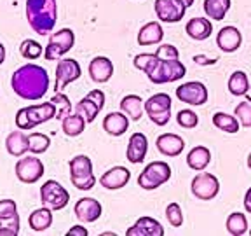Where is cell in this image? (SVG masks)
Returning <instances> with one entry per match:
<instances>
[{
	"label": "cell",
	"instance_id": "19",
	"mask_svg": "<svg viewBox=\"0 0 251 236\" xmlns=\"http://www.w3.org/2000/svg\"><path fill=\"white\" fill-rule=\"evenodd\" d=\"M127 236H164V228L159 220L152 217H140V219L131 226L127 231Z\"/></svg>",
	"mask_w": 251,
	"mask_h": 236
},
{
	"label": "cell",
	"instance_id": "46",
	"mask_svg": "<svg viewBox=\"0 0 251 236\" xmlns=\"http://www.w3.org/2000/svg\"><path fill=\"white\" fill-rule=\"evenodd\" d=\"M89 233H87V229L84 228V226H74V228H70L67 231V236H87Z\"/></svg>",
	"mask_w": 251,
	"mask_h": 236
},
{
	"label": "cell",
	"instance_id": "14",
	"mask_svg": "<svg viewBox=\"0 0 251 236\" xmlns=\"http://www.w3.org/2000/svg\"><path fill=\"white\" fill-rule=\"evenodd\" d=\"M153 11H155L159 21H162V23H178L185 16L187 7L180 0H155Z\"/></svg>",
	"mask_w": 251,
	"mask_h": 236
},
{
	"label": "cell",
	"instance_id": "16",
	"mask_svg": "<svg viewBox=\"0 0 251 236\" xmlns=\"http://www.w3.org/2000/svg\"><path fill=\"white\" fill-rule=\"evenodd\" d=\"M131 180V172L126 166H114V168L106 170L100 177V184L108 191H117L127 185Z\"/></svg>",
	"mask_w": 251,
	"mask_h": 236
},
{
	"label": "cell",
	"instance_id": "18",
	"mask_svg": "<svg viewBox=\"0 0 251 236\" xmlns=\"http://www.w3.org/2000/svg\"><path fill=\"white\" fill-rule=\"evenodd\" d=\"M114 75V63L106 56H96L91 59L89 63V77L93 79V83L103 84L110 81Z\"/></svg>",
	"mask_w": 251,
	"mask_h": 236
},
{
	"label": "cell",
	"instance_id": "23",
	"mask_svg": "<svg viewBox=\"0 0 251 236\" xmlns=\"http://www.w3.org/2000/svg\"><path fill=\"white\" fill-rule=\"evenodd\" d=\"M185 31L187 35L194 40H206L211 37L213 33V25L209 18H192L185 25Z\"/></svg>",
	"mask_w": 251,
	"mask_h": 236
},
{
	"label": "cell",
	"instance_id": "5",
	"mask_svg": "<svg viewBox=\"0 0 251 236\" xmlns=\"http://www.w3.org/2000/svg\"><path fill=\"white\" fill-rule=\"evenodd\" d=\"M70 180L78 191H89L96 184L93 163L87 156H74L70 159Z\"/></svg>",
	"mask_w": 251,
	"mask_h": 236
},
{
	"label": "cell",
	"instance_id": "9",
	"mask_svg": "<svg viewBox=\"0 0 251 236\" xmlns=\"http://www.w3.org/2000/svg\"><path fill=\"white\" fill-rule=\"evenodd\" d=\"M40 201L44 206H49L54 212H59L68 205L70 201V194L59 182L56 180H47L40 187Z\"/></svg>",
	"mask_w": 251,
	"mask_h": 236
},
{
	"label": "cell",
	"instance_id": "12",
	"mask_svg": "<svg viewBox=\"0 0 251 236\" xmlns=\"http://www.w3.org/2000/svg\"><path fill=\"white\" fill-rule=\"evenodd\" d=\"M82 75V68L78 65L77 59L74 58H59L56 65V84L54 93L63 91L68 84L75 83L78 77Z\"/></svg>",
	"mask_w": 251,
	"mask_h": 236
},
{
	"label": "cell",
	"instance_id": "20",
	"mask_svg": "<svg viewBox=\"0 0 251 236\" xmlns=\"http://www.w3.org/2000/svg\"><path fill=\"white\" fill-rule=\"evenodd\" d=\"M147 150H149V140L143 133H133L127 142V149H126V157L127 161L133 165H140L147 157Z\"/></svg>",
	"mask_w": 251,
	"mask_h": 236
},
{
	"label": "cell",
	"instance_id": "10",
	"mask_svg": "<svg viewBox=\"0 0 251 236\" xmlns=\"http://www.w3.org/2000/svg\"><path fill=\"white\" fill-rule=\"evenodd\" d=\"M190 191H192V194L197 198V200L211 201V200H215V198L218 196L220 182H218V178L213 175V173L201 172L192 178Z\"/></svg>",
	"mask_w": 251,
	"mask_h": 236
},
{
	"label": "cell",
	"instance_id": "35",
	"mask_svg": "<svg viewBox=\"0 0 251 236\" xmlns=\"http://www.w3.org/2000/svg\"><path fill=\"white\" fill-rule=\"evenodd\" d=\"M75 110H77L80 116H84V119H86L87 122H93L94 119L98 118L100 112H101V109H100V107L96 105L91 98H87V96H84V98L77 103Z\"/></svg>",
	"mask_w": 251,
	"mask_h": 236
},
{
	"label": "cell",
	"instance_id": "1",
	"mask_svg": "<svg viewBox=\"0 0 251 236\" xmlns=\"http://www.w3.org/2000/svg\"><path fill=\"white\" fill-rule=\"evenodd\" d=\"M11 88L23 100H42L49 91V74L35 63H26L12 74Z\"/></svg>",
	"mask_w": 251,
	"mask_h": 236
},
{
	"label": "cell",
	"instance_id": "44",
	"mask_svg": "<svg viewBox=\"0 0 251 236\" xmlns=\"http://www.w3.org/2000/svg\"><path fill=\"white\" fill-rule=\"evenodd\" d=\"M16 213H18V205L14 200H0V220L9 219Z\"/></svg>",
	"mask_w": 251,
	"mask_h": 236
},
{
	"label": "cell",
	"instance_id": "45",
	"mask_svg": "<svg viewBox=\"0 0 251 236\" xmlns=\"http://www.w3.org/2000/svg\"><path fill=\"white\" fill-rule=\"evenodd\" d=\"M86 96L93 100V102L96 103L100 109H103V107H105V93H103L101 89H91Z\"/></svg>",
	"mask_w": 251,
	"mask_h": 236
},
{
	"label": "cell",
	"instance_id": "36",
	"mask_svg": "<svg viewBox=\"0 0 251 236\" xmlns=\"http://www.w3.org/2000/svg\"><path fill=\"white\" fill-rule=\"evenodd\" d=\"M51 146L49 137L44 133H30L28 135V150L31 154H44Z\"/></svg>",
	"mask_w": 251,
	"mask_h": 236
},
{
	"label": "cell",
	"instance_id": "3",
	"mask_svg": "<svg viewBox=\"0 0 251 236\" xmlns=\"http://www.w3.org/2000/svg\"><path fill=\"white\" fill-rule=\"evenodd\" d=\"M56 118V107L54 103L49 100V102L39 103V105H30L23 107V109L18 110L16 114V128L20 130H31L35 126L42 124V122L51 121Z\"/></svg>",
	"mask_w": 251,
	"mask_h": 236
},
{
	"label": "cell",
	"instance_id": "8",
	"mask_svg": "<svg viewBox=\"0 0 251 236\" xmlns=\"http://www.w3.org/2000/svg\"><path fill=\"white\" fill-rule=\"evenodd\" d=\"M75 44V33L70 28H63L58 30L56 33H51L49 42H47L46 49H44V58L47 61L52 59H59L63 55H67Z\"/></svg>",
	"mask_w": 251,
	"mask_h": 236
},
{
	"label": "cell",
	"instance_id": "37",
	"mask_svg": "<svg viewBox=\"0 0 251 236\" xmlns=\"http://www.w3.org/2000/svg\"><path fill=\"white\" fill-rule=\"evenodd\" d=\"M20 53H21V56H23V58H26V59H37V58H40V56L44 55V49H42V46L37 42V40L26 39V40H23V42H21Z\"/></svg>",
	"mask_w": 251,
	"mask_h": 236
},
{
	"label": "cell",
	"instance_id": "29",
	"mask_svg": "<svg viewBox=\"0 0 251 236\" xmlns=\"http://www.w3.org/2000/svg\"><path fill=\"white\" fill-rule=\"evenodd\" d=\"M232 2L230 0H204V12L209 20L213 21H222L227 16L228 9H230Z\"/></svg>",
	"mask_w": 251,
	"mask_h": 236
},
{
	"label": "cell",
	"instance_id": "15",
	"mask_svg": "<svg viewBox=\"0 0 251 236\" xmlns=\"http://www.w3.org/2000/svg\"><path fill=\"white\" fill-rule=\"evenodd\" d=\"M75 217H77L82 224H91L101 217V203L94 198H80L74 206Z\"/></svg>",
	"mask_w": 251,
	"mask_h": 236
},
{
	"label": "cell",
	"instance_id": "24",
	"mask_svg": "<svg viewBox=\"0 0 251 236\" xmlns=\"http://www.w3.org/2000/svg\"><path fill=\"white\" fill-rule=\"evenodd\" d=\"M129 128V118L124 112H110L103 119V130L112 137H121Z\"/></svg>",
	"mask_w": 251,
	"mask_h": 236
},
{
	"label": "cell",
	"instance_id": "41",
	"mask_svg": "<svg viewBox=\"0 0 251 236\" xmlns=\"http://www.w3.org/2000/svg\"><path fill=\"white\" fill-rule=\"evenodd\" d=\"M166 219L173 228H180L183 226V212H181V206L178 203H169L166 206Z\"/></svg>",
	"mask_w": 251,
	"mask_h": 236
},
{
	"label": "cell",
	"instance_id": "53",
	"mask_svg": "<svg viewBox=\"0 0 251 236\" xmlns=\"http://www.w3.org/2000/svg\"><path fill=\"white\" fill-rule=\"evenodd\" d=\"M250 235H251V229H250Z\"/></svg>",
	"mask_w": 251,
	"mask_h": 236
},
{
	"label": "cell",
	"instance_id": "28",
	"mask_svg": "<svg viewBox=\"0 0 251 236\" xmlns=\"http://www.w3.org/2000/svg\"><path fill=\"white\" fill-rule=\"evenodd\" d=\"M211 163V152H209L208 147L197 146L194 147L187 156V165L188 168L197 170V172H202V170L208 168V165Z\"/></svg>",
	"mask_w": 251,
	"mask_h": 236
},
{
	"label": "cell",
	"instance_id": "11",
	"mask_svg": "<svg viewBox=\"0 0 251 236\" xmlns=\"http://www.w3.org/2000/svg\"><path fill=\"white\" fill-rule=\"evenodd\" d=\"M16 177L23 184H35L42 178L44 172V163L40 161L37 156H23L20 161L16 163Z\"/></svg>",
	"mask_w": 251,
	"mask_h": 236
},
{
	"label": "cell",
	"instance_id": "25",
	"mask_svg": "<svg viewBox=\"0 0 251 236\" xmlns=\"http://www.w3.org/2000/svg\"><path fill=\"white\" fill-rule=\"evenodd\" d=\"M121 110L131 121H140L145 114V102L138 94H126L121 100Z\"/></svg>",
	"mask_w": 251,
	"mask_h": 236
},
{
	"label": "cell",
	"instance_id": "31",
	"mask_svg": "<svg viewBox=\"0 0 251 236\" xmlns=\"http://www.w3.org/2000/svg\"><path fill=\"white\" fill-rule=\"evenodd\" d=\"M213 124L218 130L225 131V133H237L241 130V122L235 116L224 114V112H216L213 116Z\"/></svg>",
	"mask_w": 251,
	"mask_h": 236
},
{
	"label": "cell",
	"instance_id": "6",
	"mask_svg": "<svg viewBox=\"0 0 251 236\" xmlns=\"http://www.w3.org/2000/svg\"><path fill=\"white\" fill-rule=\"evenodd\" d=\"M171 166L164 161H152L145 166V170L138 177V185L145 191H153L161 187L171 178Z\"/></svg>",
	"mask_w": 251,
	"mask_h": 236
},
{
	"label": "cell",
	"instance_id": "2",
	"mask_svg": "<svg viewBox=\"0 0 251 236\" xmlns=\"http://www.w3.org/2000/svg\"><path fill=\"white\" fill-rule=\"evenodd\" d=\"M26 20L37 35H49L58 21V2L26 0Z\"/></svg>",
	"mask_w": 251,
	"mask_h": 236
},
{
	"label": "cell",
	"instance_id": "21",
	"mask_svg": "<svg viewBox=\"0 0 251 236\" xmlns=\"http://www.w3.org/2000/svg\"><path fill=\"white\" fill-rule=\"evenodd\" d=\"M216 44H218L220 51L234 53L243 44V35L235 27H224L216 35Z\"/></svg>",
	"mask_w": 251,
	"mask_h": 236
},
{
	"label": "cell",
	"instance_id": "7",
	"mask_svg": "<svg viewBox=\"0 0 251 236\" xmlns=\"http://www.w3.org/2000/svg\"><path fill=\"white\" fill-rule=\"evenodd\" d=\"M171 96L166 93L152 94L145 102V114L157 126H166L171 119Z\"/></svg>",
	"mask_w": 251,
	"mask_h": 236
},
{
	"label": "cell",
	"instance_id": "30",
	"mask_svg": "<svg viewBox=\"0 0 251 236\" xmlns=\"http://www.w3.org/2000/svg\"><path fill=\"white\" fill-rule=\"evenodd\" d=\"M63 124V133L67 135V137L74 138V137H78L80 133H84L87 126V121L84 119V116L77 114H68L67 118L61 121Z\"/></svg>",
	"mask_w": 251,
	"mask_h": 236
},
{
	"label": "cell",
	"instance_id": "50",
	"mask_svg": "<svg viewBox=\"0 0 251 236\" xmlns=\"http://www.w3.org/2000/svg\"><path fill=\"white\" fill-rule=\"evenodd\" d=\"M180 2H183L185 7H192L194 5V0H180Z\"/></svg>",
	"mask_w": 251,
	"mask_h": 236
},
{
	"label": "cell",
	"instance_id": "26",
	"mask_svg": "<svg viewBox=\"0 0 251 236\" xmlns=\"http://www.w3.org/2000/svg\"><path fill=\"white\" fill-rule=\"evenodd\" d=\"M5 149L11 156L21 157L28 152V135H25V130L11 131L5 138Z\"/></svg>",
	"mask_w": 251,
	"mask_h": 236
},
{
	"label": "cell",
	"instance_id": "52",
	"mask_svg": "<svg viewBox=\"0 0 251 236\" xmlns=\"http://www.w3.org/2000/svg\"><path fill=\"white\" fill-rule=\"evenodd\" d=\"M248 168L251 170V152H250V156H248Z\"/></svg>",
	"mask_w": 251,
	"mask_h": 236
},
{
	"label": "cell",
	"instance_id": "17",
	"mask_svg": "<svg viewBox=\"0 0 251 236\" xmlns=\"http://www.w3.org/2000/svg\"><path fill=\"white\" fill-rule=\"evenodd\" d=\"M155 147L162 156L176 157L183 152L185 140L176 133H164V135H161V137H157Z\"/></svg>",
	"mask_w": 251,
	"mask_h": 236
},
{
	"label": "cell",
	"instance_id": "49",
	"mask_svg": "<svg viewBox=\"0 0 251 236\" xmlns=\"http://www.w3.org/2000/svg\"><path fill=\"white\" fill-rule=\"evenodd\" d=\"M5 61V47H4V44L0 42V65Z\"/></svg>",
	"mask_w": 251,
	"mask_h": 236
},
{
	"label": "cell",
	"instance_id": "48",
	"mask_svg": "<svg viewBox=\"0 0 251 236\" xmlns=\"http://www.w3.org/2000/svg\"><path fill=\"white\" fill-rule=\"evenodd\" d=\"M244 208H246V212L251 213V187L244 194Z\"/></svg>",
	"mask_w": 251,
	"mask_h": 236
},
{
	"label": "cell",
	"instance_id": "33",
	"mask_svg": "<svg viewBox=\"0 0 251 236\" xmlns=\"http://www.w3.org/2000/svg\"><path fill=\"white\" fill-rule=\"evenodd\" d=\"M225 228H227L228 235L232 236H243L248 233V219L244 213L234 212L227 217V222H225Z\"/></svg>",
	"mask_w": 251,
	"mask_h": 236
},
{
	"label": "cell",
	"instance_id": "38",
	"mask_svg": "<svg viewBox=\"0 0 251 236\" xmlns=\"http://www.w3.org/2000/svg\"><path fill=\"white\" fill-rule=\"evenodd\" d=\"M157 55H152V53H141V55H136L133 59V65L138 68V70L145 72L149 74L150 70L153 68V65L157 63Z\"/></svg>",
	"mask_w": 251,
	"mask_h": 236
},
{
	"label": "cell",
	"instance_id": "27",
	"mask_svg": "<svg viewBox=\"0 0 251 236\" xmlns=\"http://www.w3.org/2000/svg\"><path fill=\"white\" fill-rule=\"evenodd\" d=\"M28 224L35 233H42L52 226V210L49 206H42L30 213L28 217Z\"/></svg>",
	"mask_w": 251,
	"mask_h": 236
},
{
	"label": "cell",
	"instance_id": "39",
	"mask_svg": "<svg viewBox=\"0 0 251 236\" xmlns=\"http://www.w3.org/2000/svg\"><path fill=\"white\" fill-rule=\"evenodd\" d=\"M20 235V215L0 220V236H18Z\"/></svg>",
	"mask_w": 251,
	"mask_h": 236
},
{
	"label": "cell",
	"instance_id": "4",
	"mask_svg": "<svg viewBox=\"0 0 251 236\" xmlns=\"http://www.w3.org/2000/svg\"><path fill=\"white\" fill-rule=\"evenodd\" d=\"M187 67L180 59H157L152 70L147 74L150 83L153 84H166V83H176L185 77Z\"/></svg>",
	"mask_w": 251,
	"mask_h": 236
},
{
	"label": "cell",
	"instance_id": "47",
	"mask_svg": "<svg viewBox=\"0 0 251 236\" xmlns=\"http://www.w3.org/2000/svg\"><path fill=\"white\" fill-rule=\"evenodd\" d=\"M194 61H196L197 65H213V63H216V59H206V56L197 55V56H194Z\"/></svg>",
	"mask_w": 251,
	"mask_h": 236
},
{
	"label": "cell",
	"instance_id": "32",
	"mask_svg": "<svg viewBox=\"0 0 251 236\" xmlns=\"http://www.w3.org/2000/svg\"><path fill=\"white\" fill-rule=\"evenodd\" d=\"M228 91L234 96H244L250 89V81H248V75L243 70H237L228 77Z\"/></svg>",
	"mask_w": 251,
	"mask_h": 236
},
{
	"label": "cell",
	"instance_id": "34",
	"mask_svg": "<svg viewBox=\"0 0 251 236\" xmlns=\"http://www.w3.org/2000/svg\"><path fill=\"white\" fill-rule=\"evenodd\" d=\"M51 102L54 103L56 107V118L58 121H63L68 114H72V102L68 100V96L63 91H58L54 93V96L51 98Z\"/></svg>",
	"mask_w": 251,
	"mask_h": 236
},
{
	"label": "cell",
	"instance_id": "22",
	"mask_svg": "<svg viewBox=\"0 0 251 236\" xmlns=\"http://www.w3.org/2000/svg\"><path fill=\"white\" fill-rule=\"evenodd\" d=\"M138 44L140 46H153V44H161L164 39V30L159 21H149L138 31Z\"/></svg>",
	"mask_w": 251,
	"mask_h": 236
},
{
	"label": "cell",
	"instance_id": "40",
	"mask_svg": "<svg viewBox=\"0 0 251 236\" xmlns=\"http://www.w3.org/2000/svg\"><path fill=\"white\" fill-rule=\"evenodd\" d=\"M176 122L181 128H187V130H192L199 124V116L190 109H183L176 114Z\"/></svg>",
	"mask_w": 251,
	"mask_h": 236
},
{
	"label": "cell",
	"instance_id": "13",
	"mask_svg": "<svg viewBox=\"0 0 251 236\" xmlns=\"http://www.w3.org/2000/svg\"><path fill=\"white\" fill-rule=\"evenodd\" d=\"M176 98L180 100V102L187 103V105L199 107L208 102L209 93H208V88L204 86L202 83H199V81H190V83H185L176 88Z\"/></svg>",
	"mask_w": 251,
	"mask_h": 236
},
{
	"label": "cell",
	"instance_id": "42",
	"mask_svg": "<svg viewBox=\"0 0 251 236\" xmlns=\"http://www.w3.org/2000/svg\"><path fill=\"white\" fill-rule=\"evenodd\" d=\"M234 114H235V118L239 119L241 126L251 128V103L248 102V100H244V102H241L239 105L235 107Z\"/></svg>",
	"mask_w": 251,
	"mask_h": 236
},
{
	"label": "cell",
	"instance_id": "43",
	"mask_svg": "<svg viewBox=\"0 0 251 236\" xmlns=\"http://www.w3.org/2000/svg\"><path fill=\"white\" fill-rule=\"evenodd\" d=\"M157 58L161 59H178L180 58V53H178V49L173 44H161V46L157 47L155 51Z\"/></svg>",
	"mask_w": 251,
	"mask_h": 236
},
{
	"label": "cell",
	"instance_id": "51",
	"mask_svg": "<svg viewBox=\"0 0 251 236\" xmlns=\"http://www.w3.org/2000/svg\"><path fill=\"white\" fill-rule=\"evenodd\" d=\"M244 96H246V100H248V102L251 103V88H250V89H248V93L244 94Z\"/></svg>",
	"mask_w": 251,
	"mask_h": 236
}]
</instances>
